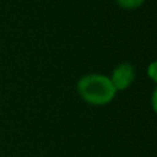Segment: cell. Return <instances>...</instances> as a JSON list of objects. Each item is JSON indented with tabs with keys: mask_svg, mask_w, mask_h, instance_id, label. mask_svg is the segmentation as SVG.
<instances>
[{
	"mask_svg": "<svg viewBox=\"0 0 157 157\" xmlns=\"http://www.w3.org/2000/svg\"><path fill=\"white\" fill-rule=\"evenodd\" d=\"M147 75H148L153 81H156V63H155V61L148 65V67H147Z\"/></svg>",
	"mask_w": 157,
	"mask_h": 157,
	"instance_id": "277c9868",
	"label": "cell"
},
{
	"mask_svg": "<svg viewBox=\"0 0 157 157\" xmlns=\"http://www.w3.org/2000/svg\"><path fill=\"white\" fill-rule=\"evenodd\" d=\"M145 0H117L118 5L125 10H134L139 6H141V4Z\"/></svg>",
	"mask_w": 157,
	"mask_h": 157,
	"instance_id": "3957f363",
	"label": "cell"
},
{
	"mask_svg": "<svg viewBox=\"0 0 157 157\" xmlns=\"http://www.w3.org/2000/svg\"><path fill=\"white\" fill-rule=\"evenodd\" d=\"M109 78L117 92L125 91L135 80V69L130 63H120L113 69Z\"/></svg>",
	"mask_w": 157,
	"mask_h": 157,
	"instance_id": "7a4b0ae2",
	"label": "cell"
},
{
	"mask_svg": "<svg viewBox=\"0 0 157 157\" xmlns=\"http://www.w3.org/2000/svg\"><path fill=\"white\" fill-rule=\"evenodd\" d=\"M80 97L91 105H104L115 97V88L110 78L103 74L83 75L76 83Z\"/></svg>",
	"mask_w": 157,
	"mask_h": 157,
	"instance_id": "6da1fadb",
	"label": "cell"
}]
</instances>
